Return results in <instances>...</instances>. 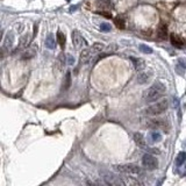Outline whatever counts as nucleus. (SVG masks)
Listing matches in <instances>:
<instances>
[{"instance_id":"3","label":"nucleus","mask_w":186,"mask_h":186,"mask_svg":"<svg viewBox=\"0 0 186 186\" xmlns=\"http://www.w3.org/2000/svg\"><path fill=\"white\" fill-rule=\"evenodd\" d=\"M114 169L116 171L122 173H129V175H136L141 172V167H138L136 164H122V165H115Z\"/></svg>"},{"instance_id":"22","label":"nucleus","mask_w":186,"mask_h":186,"mask_svg":"<svg viewBox=\"0 0 186 186\" xmlns=\"http://www.w3.org/2000/svg\"><path fill=\"white\" fill-rule=\"evenodd\" d=\"M57 42H58V44L61 45V48H64V47H65L67 38H65V35H64L62 32H58L57 33Z\"/></svg>"},{"instance_id":"17","label":"nucleus","mask_w":186,"mask_h":186,"mask_svg":"<svg viewBox=\"0 0 186 186\" xmlns=\"http://www.w3.org/2000/svg\"><path fill=\"white\" fill-rule=\"evenodd\" d=\"M149 137L151 138L150 141H151L153 143H156V142H159V141L162 140V135H161V133L157 132V130H153L151 133L149 134Z\"/></svg>"},{"instance_id":"28","label":"nucleus","mask_w":186,"mask_h":186,"mask_svg":"<svg viewBox=\"0 0 186 186\" xmlns=\"http://www.w3.org/2000/svg\"><path fill=\"white\" fill-rule=\"evenodd\" d=\"M92 47L94 48V50H96L97 53H100L101 50H104V47H105V45H104L102 43H94Z\"/></svg>"},{"instance_id":"9","label":"nucleus","mask_w":186,"mask_h":186,"mask_svg":"<svg viewBox=\"0 0 186 186\" xmlns=\"http://www.w3.org/2000/svg\"><path fill=\"white\" fill-rule=\"evenodd\" d=\"M33 37H30L29 34H24L22 35L19 40V45H18V50H24V49H27L29 47V43H30V40Z\"/></svg>"},{"instance_id":"29","label":"nucleus","mask_w":186,"mask_h":186,"mask_svg":"<svg viewBox=\"0 0 186 186\" xmlns=\"http://www.w3.org/2000/svg\"><path fill=\"white\" fill-rule=\"evenodd\" d=\"M98 14L102 15V16H106V18H108V19H110L112 18V14H110V12H105V11H99V12H97Z\"/></svg>"},{"instance_id":"16","label":"nucleus","mask_w":186,"mask_h":186,"mask_svg":"<svg viewBox=\"0 0 186 186\" xmlns=\"http://www.w3.org/2000/svg\"><path fill=\"white\" fill-rule=\"evenodd\" d=\"M170 40H171V43L173 47H176V48H181V45H183V40H181L178 35H176V34H171V35H170Z\"/></svg>"},{"instance_id":"10","label":"nucleus","mask_w":186,"mask_h":186,"mask_svg":"<svg viewBox=\"0 0 186 186\" xmlns=\"http://www.w3.org/2000/svg\"><path fill=\"white\" fill-rule=\"evenodd\" d=\"M133 138H134V141H135V143L137 144L140 148H143L144 150H147V149H148V145H147V143H145V140H144L142 134L134 133Z\"/></svg>"},{"instance_id":"8","label":"nucleus","mask_w":186,"mask_h":186,"mask_svg":"<svg viewBox=\"0 0 186 186\" xmlns=\"http://www.w3.org/2000/svg\"><path fill=\"white\" fill-rule=\"evenodd\" d=\"M37 53V44H32V45H29L27 50L22 54V56L21 58L22 59H29V58H33L35 55Z\"/></svg>"},{"instance_id":"11","label":"nucleus","mask_w":186,"mask_h":186,"mask_svg":"<svg viewBox=\"0 0 186 186\" xmlns=\"http://www.w3.org/2000/svg\"><path fill=\"white\" fill-rule=\"evenodd\" d=\"M13 43H14V34L12 33V32H8L7 35H6L5 42H4V45H2V47L5 49H7L8 51H11L12 48H13Z\"/></svg>"},{"instance_id":"5","label":"nucleus","mask_w":186,"mask_h":186,"mask_svg":"<svg viewBox=\"0 0 186 186\" xmlns=\"http://www.w3.org/2000/svg\"><path fill=\"white\" fill-rule=\"evenodd\" d=\"M101 176L102 178L106 180L107 184H110V185H124V181L122 179H120L119 177L114 176L113 173H110L108 171H101Z\"/></svg>"},{"instance_id":"30","label":"nucleus","mask_w":186,"mask_h":186,"mask_svg":"<svg viewBox=\"0 0 186 186\" xmlns=\"http://www.w3.org/2000/svg\"><path fill=\"white\" fill-rule=\"evenodd\" d=\"M178 64H179L180 67H184V69H186V59L185 58H179V59H178Z\"/></svg>"},{"instance_id":"25","label":"nucleus","mask_w":186,"mask_h":186,"mask_svg":"<svg viewBox=\"0 0 186 186\" xmlns=\"http://www.w3.org/2000/svg\"><path fill=\"white\" fill-rule=\"evenodd\" d=\"M100 30L104 32V33H108V32L112 30V26L110 24H107V22H104V24H100Z\"/></svg>"},{"instance_id":"2","label":"nucleus","mask_w":186,"mask_h":186,"mask_svg":"<svg viewBox=\"0 0 186 186\" xmlns=\"http://www.w3.org/2000/svg\"><path fill=\"white\" fill-rule=\"evenodd\" d=\"M167 107H169V99H163V100H159L153 105H150L144 112L149 116H156V115L164 113L167 110Z\"/></svg>"},{"instance_id":"1","label":"nucleus","mask_w":186,"mask_h":186,"mask_svg":"<svg viewBox=\"0 0 186 186\" xmlns=\"http://www.w3.org/2000/svg\"><path fill=\"white\" fill-rule=\"evenodd\" d=\"M165 91H167V86L163 84L162 81H155L153 85L149 87L148 90L144 92V96H143V99L145 102H155V101H157L158 99H161V97L164 96V93H165Z\"/></svg>"},{"instance_id":"6","label":"nucleus","mask_w":186,"mask_h":186,"mask_svg":"<svg viewBox=\"0 0 186 186\" xmlns=\"http://www.w3.org/2000/svg\"><path fill=\"white\" fill-rule=\"evenodd\" d=\"M72 43H73V45H75V48L76 49H79L81 47H87V42H86L84 37L81 36L79 32H77V30H73L72 32Z\"/></svg>"},{"instance_id":"18","label":"nucleus","mask_w":186,"mask_h":186,"mask_svg":"<svg viewBox=\"0 0 186 186\" xmlns=\"http://www.w3.org/2000/svg\"><path fill=\"white\" fill-rule=\"evenodd\" d=\"M185 161H186V153H185V151H181V153H179L178 155H177L176 164L178 165V167L183 165V164L185 163Z\"/></svg>"},{"instance_id":"4","label":"nucleus","mask_w":186,"mask_h":186,"mask_svg":"<svg viewBox=\"0 0 186 186\" xmlns=\"http://www.w3.org/2000/svg\"><path fill=\"white\" fill-rule=\"evenodd\" d=\"M142 164L144 167H147L148 170H156L158 167V161L157 158L153 156L151 154H145L142 157Z\"/></svg>"},{"instance_id":"15","label":"nucleus","mask_w":186,"mask_h":186,"mask_svg":"<svg viewBox=\"0 0 186 186\" xmlns=\"http://www.w3.org/2000/svg\"><path fill=\"white\" fill-rule=\"evenodd\" d=\"M45 47L50 50H53V49L56 48V41H55V37H54L53 34H49L47 38H45Z\"/></svg>"},{"instance_id":"13","label":"nucleus","mask_w":186,"mask_h":186,"mask_svg":"<svg viewBox=\"0 0 186 186\" xmlns=\"http://www.w3.org/2000/svg\"><path fill=\"white\" fill-rule=\"evenodd\" d=\"M148 124L153 128H164V132L167 133V126L165 123V120H151Z\"/></svg>"},{"instance_id":"20","label":"nucleus","mask_w":186,"mask_h":186,"mask_svg":"<svg viewBox=\"0 0 186 186\" xmlns=\"http://www.w3.org/2000/svg\"><path fill=\"white\" fill-rule=\"evenodd\" d=\"M130 59L134 62V65H135V69L136 70H143L144 69V62L142 61V59H137V58H133V57H130Z\"/></svg>"},{"instance_id":"21","label":"nucleus","mask_w":186,"mask_h":186,"mask_svg":"<svg viewBox=\"0 0 186 186\" xmlns=\"http://www.w3.org/2000/svg\"><path fill=\"white\" fill-rule=\"evenodd\" d=\"M65 63H67L65 62V55H64V54H59V56H58V58H57V67H58V70H59V71L63 70Z\"/></svg>"},{"instance_id":"7","label":"nucleus","mask_w":186,"mask_h":186,"mask_svg":"<svg viewBox=\"0 0 186 186\" xmlns=\"http://www.w3.org/2000/svg\"><path fill=\"white\" fill-rule=\"evenodd\" d=\"M97 53L96 50H94V48L92 47V48L90 49H84L83 51H81L80 54V63L83 64V63H89L90 62V59L92 58V56H93V54Z\"/></svg>"},{"instance_id":"14","label":"nucleus","mask_w":186,"mask_h":186,"mask_svg":"<svg viewBox=\"0 0 186 186\" xmlns=\"http://www.w3.org/2000/svg\"><path fill=\"white\" fill-rule=\"evenodd\" d=\"M157 36L161 40H167V24H159L157 29Z\"/></svg>"},{"instance_id":"19","label":"nucleus","mask_w":186,"mask_h":186,"mask_svg":"<svg viewBox=\"0 0 186 186\" xmlns=\"http://www.w3.org/2000/svg\"><path fill=\"white\" fill-rule=\"evenodd\" d=\"M114 24L118 29H123L124 28V19L122 16H116L114 18Z\"/></svg>"},{"instance_id":"27","label":"nucleus","mask_w":186,"mask_h":186,"mask_svg":"<svg viewBox=\"0 0 186 186\" xmlns=\"http://www.w3.org/2000/svg\"><path fill=\"white\" fill-rule=\"evenodd\" d=\"M8 54H10V51H8L7 49H5L4 47H1V48H0V61H2Z\"/></svg>"},{"instance_id":"24","label":"nucleus","mask_w":186,"mask_h":186,"mask_svg":"<svg viewBox=\"0 0 186 186\" xmlns=\"http://www.w3.org/2000/svg\"><path fill=\"white\" fill-rule=\"evenodd\" d=\"M70 85H71V75H70V72H67L65 76V80H64V90H67Z\"/></svg>"},{"instance_id":"12","label":"nucleus","mask_w":186,"mask_h":186,"mask_svg":"<svg viewBox=\"0 0 186 186\" xmlns=\"http://www.w3.org/2000/svg\"><path fill=\"white\" fill-rule=\"evenodd\" d=\"M151 76H153V71H150V70H148V71L140 72V73H138V76H137L138 84H145Z\"/></svg>"},{"instance_id":"23","label":"nucleus","mask_w":186,"mask_h":186,"mask_svg":"<svg viewBox=\"0 0 186 186\" xmlns=\"http://www.w3.org/2000/svg\"><path fill=\"white\" fill-rule=\"evenodd\" d=\"M97 6L99 8L106 10L110 6V0H97Z\"/></svg>"},{"instance_id":"26","label":"nucleus","mask_w":186,"mask_h":186,"mask_svg":"<svg viewBox=\"0 0 186 186\" xmlns=\"http://www.w3.org/2000/svg\"><path fill=\"white\" fill-rule=\"evenodd\" d=\"M140 50L144 54H151L153 53V49L148 47V45H145V44H140Z\"/></svg>"},{"instance_id":"31","label":"nucleus","mask_w":186,"mask_h":186,"mask_svg":"<svg viewBox=\"0 0 186 186\" xmlns=\"http://www.w3.org/2000/svg\"><path fill=\"white\" fill-rule=\"evenodd\" d=\"M67 64H69V65H73V63H75V59H73V57H72L71 55H67Z\"/></svg>"}]
</instances>
